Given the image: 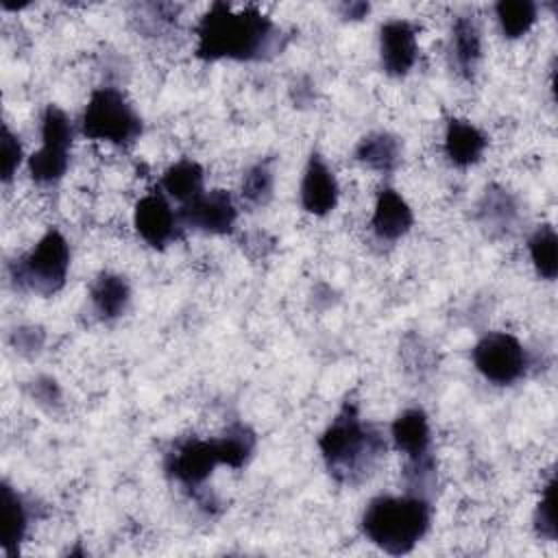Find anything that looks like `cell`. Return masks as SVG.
Masks as SVG:
<instances>
[{"instance_id":"30","label":"cell","mask_w":558,"mask_h":558,"mask_svg":"<svg viewBox=\"0 0 558 558\" xmlns=\"http://www.w3.org/2000/svg\"><path fill=\"white\" fill-rule=\"evenodd\" d=\"M292 92V100L303 107V105H310L314 100V85L310 78H296V83L290 87Z\"/></svg>"},{"instance_id":"14","label":"cell","mask_w":558,"mask_h":558,"mask_svg":"<svg viewBox=\"0 0 558 558\" xmlns=\"http://www.w3.org/2000/svg\"><path fill=\"white\" fill-rule=\"evenodd\" d=\"M414 225V214L408 201L392 187H384L377 194L373 216H371V231L379 242L392 244L408 235Z\"/></svg>"},{"instance_id":"4","label":"cell","mask_w":558,"mask_h":558,"mask_svg":"<svg viewBox=\"0 0 558 558\" xmlns=\"http://www.w3.org/2000/svg\"><path fill=\"white\" fill-rule=\"evenodd\" d=\"M70 257L65 235L59 229H48L31 251L9 264V277L20 290L52 296L65 286Z\"/></svg>"},{"instance_id":"11","label":"cell","mask_w":558,"mask_h":558,"mask_svg":"<svg viewBox=\"0 0 558 558\" xmlns=\"http://www.w3.org/2000/svg\"><path fill=\"white\" fill-rule=\"evenodd\" d=\"M179 216L185 229L209 235H229L238 222V207L231 192L209 190L192 203L179 207Z\"/></svg>"},{"instance_id":"29","label":"cell","mask_w":558,"mask_h":558,"mask_svg":"<svg viewBox=\"0 0 558 558\" xmlns=\"http://www.w3.org/2000/svg\"><path fill=\"white\" fill-rule=\"evenodd\" d=\"M28 388H31V397H33L39 405L52 408V405H59V403H61V388H59V384H57L52 377H46V375L35 377Z\"/></svg>"},{"instance_id":"2","label":"cell","mask_w":558,"mask_h":558,"mask_svg":"<svg viewBox=\"0 0 558 558\" xmlns=\"http://www.w3.org/2000/svg\"><path fill=\"white\" fill-rule=\"evenodd\" d=\"M318 449L327 473L344 486L368 480L386 456L381 432L364 421L353 401H344L318 438Z\"/></svg>"},{"instance_id":"3","label":"cell","mask_w":558,"mask_h":558,"mask_svg":"<svg viewBox=\"0 0 558 558\" xmlns=\"http://www.w3.org/2000/svg\"><path fill=\"white\" fill-rule=\"evenodd\" d=\"M432 506L421 495H377L360 519L362 534L390 556L410 554L427 534Z\"/></svg>"},{"instance_id":"5","label":"cell","mask_w":558,"mask_h":558,"mask_svg":"<svg viewBox=\"0 0 558 558\" xmlns=\"http://www.w3.org/2000/svg\"><path fill=\"white\" fill-rule=\"evenodd\" d=\"M390 438L397 451L405 456L403 482L408 493L427 497L436 486V462L432 456V427L425 410L408 408L390 425Z\"/></svg>"},{"instance_id":"22","label":"cell","mask_w":558,"mask_h":558,"mask_svg":"<svg viewBox=\"0 0 558 558\" xmlns=\"http://www.w3.org/2000/svg\"><path fill=\"white\" fill-rule=\"evenodd\" d=\"M495 17L506 39H519L530 33L538 20V4L532 0H499Z\"/></svg>"},{"instance_id":"15","label":"cell","mask_w":558,"mask_h":558,"mask_svg":"<svg viewBox=\"0 0 558 558\" xmlns=\"http://www.w3.org/2000/svg\"><path fill=\"white\" fill-rule=\"evenodd\" d=\"M519 201L501 185H488L477 203V222L482 231L497 240L508 235L519 220Z\"/></svg>"},{"instance_id":"12","label":"cell","mask_w":558,"mask_h":558,"mask_svg":"<svg viewBox=\"0 0 558 558\" xmlns=\"http://www.w3.org/2000/svg\"><path fill=\"white\" fill-rule=\"evenodd\" d=\"M418 59L416 28L408 20H388L379 28V63L388 76L410 74Z\"/></svg>"},{"instance_id":"7","label":"cell","mask_w":558,"mask_h":558,"mask_svg":"<svg viewBox=\"0 0 558 558\" xmlns=\"http://www.w3.org/2000/svg\"><path fill=\"white\" fill-rule=\"evenodd\" d=\"M74 122L57 107L48 105L41 113V146L28 157V174L37 185H57L70 168Z\"/></svg>"},{"instance_id":"6","label":"cell","mask_w":558,"mask_h":558,"mask_svg":"<svg viewBox=\"0 0 558 558\" xmlns=\"http://www.w3.org/2000/svg\"><path fill=\"white\" fill-rule=\"evenodd\" d=\"M81 133L96 142L113 146H129L140 140L144 131L142 116L129 102V98L111 85L96 87L78 120Z\"/></svg>"},{"instance_id":"24","label":"cell","mask_w":558,"mask_h":558,"mask_svg":"<svg viewBox=\"0 0 558 558\" xmlns=\"http://www.w3.org/2000/svg\"><path fill=\"white\" fill-rule=\"evenodd\" d=\"M218 447H220L225 466L242 469L253 458V451L257 447V436L246 423H231L218 436Z\"/></svg>"},{"instance_id":"9","label":"cell","mask_w":558,"mask_h":558,"mask_svg":"<svg viewBox=\"0 0 558 558\" xmlns=\"http://www.w3.org/2000/svg\"><path fill=\"white\" fill-rule=\"evenodd\" d=\"M225 464L218 447V438H196L187 436L177 440L166 458L163 469L170 480L181 484L183 488H201L216 466Z\"/></svg>"},{"instance_id":"21","label":"cell","mask_w":558,"mask_h":558,"mask_svg":"<svg viewBox=\"0 0 558 558\" xmlns=\"http://www.w3.org/2000/svg\"><path fill=\"white\" fill-rule=\"evenodd\" d=\"M159 190L183 207L205 192V170L194 159H179L163 170Z\"/></svg>"},{"instance_id":"1","label":"cell","mask_w":558,"mask_h":558,"mask_svg":"<svg viewBox=\"0 0 558 558\" xmlns=\"http://www.w3.org/2000/svg\"><path fill=\"white\" fill-rule=\"evenodd\" d=\"M194 31L196 57L203 61H266L286 46L281 28L257 7L214 2Z\"/></svg>"},{"instance_id":"27","label":"cell","mask_w":558,"mask_h":558,"mask_svg":"<svg viewBox=\"0 0 558 558\" xmlns=\"http://www.w3.org/2000/svg\"><path fill=\"white\" fill-rule=\"evenodd\" d=\"M22 163V142L20 135L9 129V124L2 126V157H0V174L2 183H9L17 168Z\"/></svg>"},{"instance_id":"16","label":"cell","mask_w":558,"mask_h":558,"mask_svg":"<svg viewBox=\"0 0 558 558\" xmlns=\"http://www.w3.org/2000/svg\"><path fill=\"white\" fill-rule=\"evenodd\" d=\"M449 52L458 74L473 81L482 61V31L473 15H458L453 20Z\"/></svg>"},{"instance_id":"13","label":"cell","mask_w":558,"mask_h":558,"mask_svg":"<svg viewBox=\"0 0 558 558\" xmlns=\"http://www.w3.org/2000/svg\"><path fill=\"white\" fill-rule=\"evenodd\" d=\"M338 196L340 187L333 170L329 168L325 157L314 150L305 163L299 187L301 207L312 216H327L336 209Z\"/></svg>"},{"instance_id":"8","label":"cell","mask_w":558,"mask_h":558,"mask_svg":"<svg viewBox=\"0 0 558 558\" xmlns=\"http://www.w3.org/2000/svg\"><path fill=\"white\" fill-rule=\"evenodd\" d=\"M477 373L495 386H512L525 377L530 368L527 349L508 331H490L482 336L471 351Z\"/></svg>"},{"instance_id":"19","label":"cell","mask_w":558,"mask_h":558,"mask_svg":"<svg viewBox=\"0 0 558 558\" xmlns=\"http://www.w3.org/2000/svg\"><path fill=\"white\" fill-rule=\"evenodd\" d=\"M2 551L15 556L31 527V504L9 484L2 482Z\"/></svg>"},{"instance_id":"23","label":"cell","mask_w":558,"mask_h":558,"mask_svg":"<svg viewBox=\"0 0 558 558\" xmlns=\"http://www.w3.org/2000/svg\"><path fill=\"white\" fill-rule=\"evenodd\" d=\"M527 253L538 277L554 281L558 275V235L551 225H541L527 238Z\"/></svg>"},{"instance_id":"10","label":"cell","mask_w":558,"mask_h":558,"mask_svg":"<svg viewBox=\"0 0 558 558\" xmlns=\"http://www.w3.org/2000/svg\"><path fill=\"white\" fill-rule=\"evenodd\" d=\"M133 227L148 246L159 251L181 240L185 229L179 209H172L170 198L161 190L148 192L135 203Z\"/></svg>"},{"instance_id":"20","label":"cell","mask_w":558,"mask_h":558,"mask_svg":"<svg viewBox=\"0 0 558 558\" xmlns=\"http://www.w3.org/2000/svg\"><path fill=\"white\" fill-rule=\"evenodd\" d=\"M353 157L375 170V172H381V174H390L399 168L401 163V157H403V146H401V140L388 131H373L368 135H364L355 150H353Z\"/></svg>"},{"instance_id":"17","label":"cell","mask_w":558,"mask_h":558,"mask_svg":"<svg viewBox=\"0 0 558 558\" xmlns=\"http://www.w3.org/2000/svg\"><path fill=\"white\" fill-rule=\"evenodd\" d=\"M89 305L98 320L109 323L126 314L131 305V286L118 272H100L89 286Z\"/></svg>"},{"instance_id":"31","label":"cell","mask_w":558,"mask_h":558,"mask_svg":"<svg viewBox=\"0 0 558 558\" xmlns=\"http://www.w3.org/2000/svg\"><path fill=\"white\" fill-rule=\"evenodd\" d=\"M371 11V4L368 2H362V0H353V2H342L340 4V15L344 20H362L366 17Z\"/></svg>"},{"instance_id":"25","label":"cell","mask_w":558,"mask_h":558,"mask_svg":"<svg viewBox=\"0 0 558 558\" xmlns=\"http://www.w3.org/2000/svg\"><path fill=\"white\" fill-rule=\"evenodd\" d=\"M272 190H275V172L270 168V161H257L244 172L240 196L248 207H266L272 198Z\"/></svg>"},{"instance_id":"18","label":"cell","mask_w":558,"mask_h":558,"mask_svg":"<svg viewBox=\"0 0 558 558\" xmlns=\"http://www.w3.org/2000/svg\"><path fill=\"white\" fill-rule=\"evenodd\" d=\"M488 146L486 135L469 120L462 118H451L445 126V140L442 148L447 159L456 168H469L477 163Z\"/></svg>"},{"instance_id":"26","label":"cell","mask_w":558,"mask_h":558,"mask_svg":"<svg viewBox=\"0 0 558 558\" xmlns=\"http://www.w3.org/2000/svg\"><path fill=\"white\" fill-rule=\"evenodd\" d=\"M534 532L536 536L545 541H556L558 536V523H556V477L554 473L549 475L541 501L536 504L534 510Z\"/></svg>"},{"instance_id":"28","label":"cell","mask_w":558,"mask_h":558,"mask_svg":"<svg viewBox=\"0 0 558 558\" xmlns=\"http://www.w3.org/2000/svg\"><path fill=\"white\" fill-rule=\"evenodd\" d=\"M44 340H46V333L41 327H35V325H24V327H17L11 336V342L13 347L22 353V355H37L44 347Z\"/></svg>"}]
</instances>
